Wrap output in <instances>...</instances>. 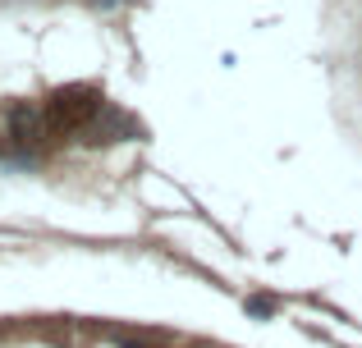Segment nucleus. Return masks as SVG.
<instances>
[{"instance_id": "f257e3e1", "label": "nucleus", "mask_w": 362, "mask_h": 348, "mask_svg": "<svg viewBox=\"0 0 362 348\" xmlns=\"http://www.w3.org/2000/svg\"><path fill=\"white\" fill-rule=\"evenodd\" d=\"M101 115V92L97 88H60L46 101V124L51 128H83L88 119Z\"/></svg>"}, {"instance_id": "f03ea898", "label": "nucleus", "mask_w": 362, "mask_h": 348, "mask_svg": "<svg viewBox=\"0 0 362 348\" xmlns=\"http://www.w3.org/2000/svg\"><path fill=\"white\" fill-rule=\"evenodd\" d=\"M247 312H252V316H271L275 303H271V298H252V303H247Z\"/></svg>"}]
</instances>
